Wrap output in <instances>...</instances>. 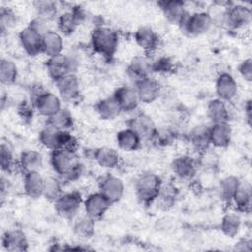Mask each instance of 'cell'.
<instances>
[{
    "label": "cell",
    "mask_w": 252,
    "mask_h": 252,
    "mask_svg": "<svg viewBox=\"0 0 252 252\" xmlns=\"http://www.w3.org/2000/svg\"><path fill=\"white\" fill-rule=\"evenodd\" d=\"M49 163L57 176L65 180H76L83 172V164L75 152L53 150L50 153Z\"/></svg>",
    "instance_id": "6da1fadb"
},
{
    "label": "cell",
    "mask_w": 252,
    "mask_h": 252,
    "mask_svg": "<svg viewBox=\"0 0 252 252\" xmlns=\"http://www.w3.org/2000/svg\"><path fill=\"white\" fill-rule=\"evenodd\" d=\"M90 42L91 47L95 54L109 59L117 51L119 37L117 32L111 28L97 26L91 32Z\"/></svg>",
    "instance_id": "7a4b0ae2"
},
{
    "label": "cell",
    "mask_w": 252,
    "mask_h": 252,
    "mask_svg": "<svg viewBox=\"0 0 252 252\" xmlns=\"http://www.w3.org/2000/svg\"><path fill=\"white\" fill-rule=\"evenodd\" d=\"M162 180L151 171L141 173L134 182V191L137 199L143 205L149 206L156 202Z\"/></svg>",
    "instance_id": "3957f363"
},
{
    "label": "cell",
    "mask_w": 252,
    "mask_h": 252,
    "mask_svg": "<svg viewBox=\"0 0 252 252\" xmlns=\"http://www.w3.org/2000/svg\"><path fill=\"white\" fill-rule=\"evenodd\" d=\"M77 55L76 53H61L47 58L45 69L48 76L55 82L68 74L76 73L80 65V59Z\"/></svg>",
    "instance_id": "277c9868"
},
{
    "label": "cell",
    "mask_w": 252,
    "mask_h": 252,
    "mask_svg": "<svg viewBox=\"0 0 252 252\" xmlns=\"http://www.w3.org/2000/svg\"><path fill=\"white\" fill-rule=\"evenodd\" d=\"M181 31L188 36H199L208 32L213 22L207 11L187 13L179 25Z\"/></svg>",
    "instance_id": "5b68a950"
},
{
    "label": "cell",
    "mask_w": 252,
    "mask_h": 252,
    "mask_svg": "<svg viewBox=\"0 0 252 252\" xmlns=\"http://www.w3.org/2000/svg\"><path fill=\"white\" fill-rule=\"evenodd\" d=\"M83 198L80 192H63L61 196L53 203L56 214L68 220H72L80 214L83 207Z\"/></svg>",
    "instance_id": "8992f818"
},
{
    "label": "cell",
    "mask_w": 252,
    "mask_h": 252,
    "mask_svg": "<svg viewBox=\"0 0 252 252\" xmlns=\"http://www.w3.org/2000/svg\"><path fill=\"white\" fill-rule=\"evenodd\" d=\"M252 22V11L243 4L230 3L225 8L223 26L230 30H245Z\"/></svg>",
    "instance_id": "52a82bcc"
},
{
    "label": "cell",
    "mask_w": 252,
    "mask_h": 252,
    "mask_svg": "<svg viewBox=\"0 0 252 252\" xmlns=\"http://www.w3.org/2000/svg\"><path fill=\"white\" fill-rule=\"evenodd\" d=\"M32 106L40 115L49 118L62 108L61 98L49 91H35L32 95Z\"/></svg>",
    "instance_id": "ba28073f"
},
{
    "label": "cell",
    "mask_w": 252,
    "mask_h": 252,
    "mask_svg": "<svg viewBox=\"0 0 252 252\" xmlns=\"http://www.w3.org/2000/svg\"><path fill=\"white\" fill-rule=\"evenodd\" d=\"M127 124L140 137L142 142H152L158 128L153 118L143 112L134 114L127 121Z\"/></svg>",
    "instance_id": "9c48e42d"
},
{
    "label": "cell",
    "mask_w": 252,
    "mask_h": 252,
    "mask_svg": "<svg viewBox=\"0 0 252 252\" xmlns=\"http://www.w3.org/2000/svg\"><path fill=\"white\" fill-rule=\"evenodd\" d=\"M141 103L150 104L158 100L162 93L160 84L155 78L149 76L133 84Z\"/></svg>",
    "instance_id": "30bf717a"
},
{
    "label": "cell",
    "mask_w": 252,
    "mask_h": 252,
    "mask_svg": "<svg viewBox=\"0 0 252 252\" xmlns=\"http://www.w3.org/2000/svg\"><path fill=\"white\" fill-rule=\"evenodd\" d=\"M170 167L174 176L180 181H192L197 175L199 165L193 157L181 155L172 160Z\"/></svg>",
    "instance_id": "8fae6325"
},
{
    "label": "cell",
    "mask_w": 252,
    "mask_h": 252,
    "mask_svg": "<svg viewBox=\"0 0 252 252\" xmlns=\"http://www.w3.org/2000/svg\"><path fill=\"white\" fill-rule=\"evenodd\" d=\"M215 91L218 98L225 102L232 101L238 94V84L229 72H221L216 79Z\"/></svg>",
    "instance_id": "7c38bea8"
},
{
    "label": "cell",
    "mask_w": 252,
    "mask_h": 252,
    "mask_svg": "<svg viewBox=\"0 0 252 252\" xmlns=\"http://www.w3.org/2000/svg\"><path fill=\"white\" fill-rule=\"evenodd\" d=\"M60 98L66 101H74L81 94L80 81L76 73L68 74L54 82Z\"/></svg>",
    "instance_id": "4fadbf2b"
},
{
    "label": "cell",
    "mask_w": 252,
    "mask_h": 252,
    "mask_svg": "<svg viewBox=\"0 0 252 252\" xmlns=\"http://www.w3.org/2000/svg\"><path fill=\"white\" fill-rule=\"evenodd\" d=\"M98 191L111 203H117L124 194V183L121 178L107 174L98 182Z\"/></svg>",
    "instance_id": "5bb4252c"
},
{
    "label": "cell",
    "mask_w": 252,
    "mask_h": 252,
    "mask_svg": "<svg viewBox=\"0 0 252 252\" xmlns=\"http://www.w3.org/2000/svg\"><path fill=\"white\" fill-rule=\"evenodd\" d=\"M112 204L99 192H94L83 201L84 213L95 220L105 215Z\"/></svg>",
    "instance_id": "9a60e30c"
},
{
    "label": "cell",
    "mask_w": 252,
    "mask_h": 252,
    "mask_svg": "<svg viewBox=\"0 0 252 252\" xmlns=\"http://www.w3.org/2000/svg\"><path fill=\"white\" fill-rule=\"evenodd\" d=\"M19 41L24 51L30 56H35L41 53L42 34L27 26L19 32Z\"/></svg>",
    "instance_id": "2e32d148"
},
{
    "label": "cell",
    "mask_w": 252,
    "mask_h": 252,
    "mask_svg": "<svg viewBox=\"0 0 252 252\" xmlns=\"http://www.w3.org/2000/svg\"><path fill=\"white\" fill-rule=\"evenodd\" d=\"M112 95L118 102L122 112L132 113L138 108L140 104L137 92L133 85L132 86L123 85L118 87L114 91Z\"/></svg>",
    "instance_id": "e0dca14e"
},
{
    "label": "cell",
    "mask_w": 252,
    "mask_h": 252,
    "mask_svg": "<svg viewBox=\"0 0 252 252\" xmlns=\"http://www.w3.org/2000/svg\"><path fill=\"white\" fill-rule=\"evenodd\" d=\"M134 40L136 44L146 53H154L159 43L158 32L150 26H142L138 28L134 33Z\"/></svg>",
    "instance_id": "ac0fdd59"
},
{
    "label": "cell",
    "mask_w": 252,
    "mask_h": 252,
    "mask_svg": "<svg viewBox=\"0 0 252 252\" xmlns=\"http://www.w3.org/2000/svg\"><path fill=\"white\" fill-rule=\"evenodd\" d=\"M158 5L165 20L173 25H180L186 14V6L180 0H163L158 2Z\"/></svg>",
    "instance_id": "d6986e66"
},
{
    "label": "cell",
    "mask_w": 252,
    "mask_h": 252,
    "mask_svg": "<svg viewBox=\"0 0 252 252\" xmlns=\"http://www.w3.org/2000/svg\"><path fill=\"white\" fill-rule=\"evenodd\" d=\"M210 145L215 148H226L232 139V129L228 122L213 123L209 127Z\"/></svg>",
    "instance_id": "ffe728a7"
},
{
    "label": "cell",
    "mask_w": 252,
    "mask_h": 252,
    "mask_svg": "<svg viewBox=\"0 0 252 252\" xmlns=\"http://www.w3.org/2000/svg\"><path fill=\"white\" fill-rule=\"evenodd\" d=\"M45 177H43L40 171H31L24 173L23 188L25 194L31 199H38L43 197Z\"/></svg>",
    "instance_id": "44dd1931"
},
{
    "label": "cell",
    "mask_w": 252,
    "mask_h": 252,
    "mask_svg": "<svg viewBox=\"0 0 252 252\" xmlns=\"http://www.w3.org/2000/svg\"><path fill=\"white\" fill-rule=\"evenodd\" d=\"M152 72V60L146 55L133 57L127 66V75L133 81V84L151 76Z\"/></svg>",
    "instance_id": "7402d4cb"
},
{
    "label": "cell",
    "mask_w": 252,
    "mask_h": 252,
    "mask_svg": "<svg viewBox=\"0 0 252 252\" xmlns=\"http://www.w3.org/2000/svg\"><path fill=\"white\" fill-rule=\"evenodd\" d=\"M2 245L9 252H25L29 249L26 233L18 228L9 229L2 236Z\"/></svg>",
    "instance_id": "603a6c76"
},
{
    "label": "cell",
    "mask_w": 252,
    "mask_h": 252,
    "mask_svg": "<svg viewBox=\"0 0 252 252\" xmlns=\"http://www.w3.org/2000/svg\"><path fill=\"white\" fill-rule=\"evenodd\" d=\"M94 160L102 168L113 169L120 163L119 153L110 147H99L93 151Z\"/></svg>",
    "instance_id": "cb8c5ba5"
},
{
    "label": "cell",
    "mask_w": 252,
    "mask_h": 252,
    "mask_svg": "<svg viewBox=\"0 0 252 252\" xmlns=\"http://www.w3.org/2000/svg\"><path fill=\"white\" fill-rule=\"evenodd\" d=\"M72 230L81 239H90L95 231V220L87 214H79L72 220Z\"/></svg>",
    "instance_id": "d4e9b609"
},
{
    "label": "cell",
    "mask_w": 252,
    "mask_h": 252,
    "mask_svg": "<svg viewBox=\"0 0 252 252\" xmlns=\"http://www.w3.org/2000/svg\"><path fill=\"white\" fill-rule=\"evenodd\" d=\"M18 166L24 173L39 171L43 166V156L37 150H25L19 157Z\"/></svg>",
    "instance_id": "484cf974"
},
{
    "label": "cell",
    "mask_w": 252,
    "mask_h": 252,
    "mask_svg": "<svg viewBox=\"0 0 252 252\" xmlns=\"http://www.w3.org/2000/svg\"><path fill=\"white\" fill-rule=\"evenodd\" d=\"M64 41L60 32L49 30L42 35V49L41 53L49 57L63 53Z\"/></svg>",
    "instance_id": "4316f807"
},
{
    "label": "cell",
    "mask_w": 252,
    "mask_h": 252,
    "mask_svg": "<svg viewBox=\"0 0 252 252\" xmlns=\"http://www.w3.org/2000/svg\"><path fill=\"white\" fill-rule=\"evenodd\" d=\"M94 109L102 120H114L122 112L113 95L106 96L98 100L94 105Z\"/></svg>",
    "instance_id": "83f0119b"
},
{
    "label": "cell",
    "mask_w": 252,
    "mask_h": 252,
    "mask_svg": "<svg viewBox=\"0 0 252 252\" xmlns=\"http://www.w3.org/2000/svg\"><path fill=\"white\" fill-rule=\"evenodd\" d=\"M207 117L213 123L228 122L229 110L225 101L216 97L211 99L207 104Z\"/></svg>",
    "instance_id": "f1b7e54d"
},
{
    "label": "cell",
    "mask_w": 252,
    "mask_h": 252,
    "mask_svg": "<svg viewBox=\"0 0 252 252\" xmlns=\"http://www.w3.org/2000/svg\"><path fill=\"white\" fill-rule=\"evenodd\" d=\"M178 199V188L172 182L161 183L158 195L156 199L157 205L161 210L171 209Z\"/></svg>",
    "instance_id": "f546056e"
},
{
    "label": "cell",
    "mask_w": 252,
    "mask_h": 252,
    "mask_svg": "<svg viewBox=\"0 0 252 252\" xmlns=\"http://www.w3.org/2000/svg\"><path fill=\"white\" fill-rule=\"evenodd\" d=\"M115 139L118 148L127 153L138 150L142 144L140 137L129 127L118 131Z\"/></svg>",
    "instance_id": "4dcf8cb0"
},
{
    "label": "cell",
    "mask_w": 252,
    "mask_h": 252,
    "mask_svg": "<svg viewBox=\"0 0 252 252\" xmlns=\"http://www.w3.org/2000/svg\"><path fill=\"white\" fill-rule=\"evenodd\" d=\"M252 200V189L251 185L247 181H240L231 203L235 206L236 210L239 212H249L251 208Z\"/></svg>",
    "instance_id": "1f68e13d"
},
{
    "label": "cell",
    "mask_w": 252,
    "mask_h": 252,
    "mask_svg": "<svg viewBox=\"0 0 252 252\" xmlns=\"http://www.w3.org/2000/svg\"><path fill=\"white\" fill-rule=\"evenodd\" d=\"M209 127L204 124L196 125L193 129L189 131L187 134V141L188 143L200 153L210 146V139H209Z\"/></svg>",
    "instance_id": "d6a6232c"
},
{
    "label": "cell",
    "mask_w": 252,
    "mask_h": 252,
    "mask_svg": "<svg viewBox=\"0 0 252 252\" xmlns=\"http://www.w3.org/2000/svg\"><path fill=\"white\" fill-rule=\"evenodd\" d=\"M62 134L63 131L58 130L46 123L38 133V141L44 148L50 151L58 150L60 148Z\"/></svg>",
    "instance_id": "836d02e7"
},
{
    "label": "cell",
    "mask_w": 252,
    "mask_h": 252,
    "mask_svg": "<svg viewBox=\"0 0 252 252\" xmlns=\"http://www.w3.org/2000/svg\"><path fill=\"white\" fill-rule=\"evenodd\" d=\"M240 181L241 180L235 175H228L220 179L218 184V193L220 198L225 203H231Z\"/></svg>",
    "instance_id": "e575fe53"
},
{
    "label": "cell",
    "mask_w": 252,
    "mask_h": 252,
    "mask_svg": "<svg viewBox=\"0 0 252 252\" xmlns=\"http://www.w3.org/2000/svg\"><path fill=\"white\" fill-rule=\"evenodd\" d=\"M242 220L239 214L234 212L226 213L220 220V230L227 237H234L241 228Z\"/></svg>",
    "instance_id": "d590c367"
},
{
    "label": "cell",
    "mask_w": 252,
    "mask_h": 252,
    "mask_svg": "<svg viewBox=\"0 0 252 252\" xmlns=\"http://www.w3.org/2000/svg\"><path fill=\"white\" fill-rule=\"evenodd\" d=\"M46 123L58 130L70 131L74 126V118L68 109L62 107L54 115L47 118Z\"/></svg>",
    "instance_id": "8d00e7d4"
},
{
    "label": "cell",
    "mask_w": 252,
    "mask_h": 252,
    "mask_svg": "<svg viewBox=\"0 0 252 252\" xmlns=\"http://www.w3.org/2000/svg\"><path fill=\"white\" fill-rule=\"evenodd\" d=\"M56 22L58 31L64 35L73 34L77 28L80 26L79 21L71 9L59 15L56 19Z\"/></svg>",
    "instance_id": "74e56055"
},
{
    "label": "cell",
    "mask_w": 252,
    "mask_h": 252,
    "mask_svg": "<svg viewBox=\"0 0 252 252\" xmlns=\"http://www.w3.org/2000/svg\"><path fill=\"white\" fill-rule=\"evenodd\" d=\"M36 16L50 22L54 19H57L58 7L57 3L50 0H37L32 3Z\"/></svg>",
    "instance_id": "f35d334b"
},
{
    "label": "cell",
    "mask_w": 252,
    "mask_h": 252,
    "mask_svg": "<svg viewBox=\"0 0 252 252\" xmlns=\"http://www.w3.org/2000/svg\"><path fill=\"white\" fill-rule=\"evenodd\" d=\"M18 79V67L8 58H2L0 62V81L3 85H13Z\"/></svg>",
    "instance_id": "ab89813d"
},
{
    "label": "cell",
    "mask_w": 252,
    "mask_h": 252,
    "mask_svg": "<svg viewBox=\"0 0 252 252\" xmlns=\"http://www.w3.org/2000/svg\"><path fill=\"white\" fill-rule=\"evenodd\" d=\"M176 138H177V132L173 127L171 126L158 127L152 142L159 147H167L172 145L176 140Z\"/></svg>",
    "instance_id": "60d3db41"
},
{
    "label": "cell",
    "mask_w": 252,
    "mask_h": 252,
    "mask_svg": "<svg viewBox=\"0 0 252 252\" xmlns=\"http://www.w3.org/2000/svg\"><path fill=\"white\" fill-rule=\"evenodd\" d=\"M63 193L62 183L59 178L48 176L45 177L44 189H43V197L49 202L54 203Z\"/></svg>",
    "instance_id": "b9f144b4"
},
{
    "label": "cell",
    "mask_w": 252,
    "mask_h": 252,
    "mask_svg": "<svg viewBox=\"0 0 252 252\" xmlns=\"http://www.w3.org/2000/svg\"><path fill=\"white\" fill-rule=\"evenodd\" d=\"M15 156L11 145L8 142H2L0 146V165L4 172H11L15 167Z\"/></svg>",
    "instance_id": "7bdbcfd3"
},
{
    "label": "cell",
    "mask_w": 252,
    "mask_h": 252,
    "mask_svg": "<svg viewBox=\"0 0 252 252\" xmlns=\"http://www.w3.org/2000/svg\"><path fill=\"white\" fill-rule=\"evenodd\" d=\"M18 23V17L16 13L8 8V7H1L0 9V29L2 34L8 32L12 30Z\"/></svg>",
    "instance_id": "ee69618b"
},
{
    "label": "cell",
    "mask_w": 252,
    "mask_h": 252,
    "mask_svg": "<svg viewBox=\"0 0 252 252\" xmlns=\"http://www.w3.org/2000/svg\"><path fill=\"white\" fill-rule=\"evenodd\" d=\"M173 69V62L170 58L160 56L152 61V70L157 73H168Z\"/></svg>",
    "instance_id": "f6af8a7d"
},
{
    "label": "cell",
    "mask_w": 252,
    "mask_h": 252,
    "mask_svg": "<svg viewBox=\"0 0 252 252\" xmlns=\"http://www.w3.org/2000/svg\"><path fill=\"white\" fill-rule=\"evenodd\" d=\"M238 73L242 79L248 83L252 81V60L251 58L244 59L238 66Z\"/></svg>",
    "instance_id": "bcb514c9"
},
{
    "label": "cell",
    "mask_w": 252,
    "mask_h": 252,
    "mask_svg": "<svg viewBox=\"0 0 252 252\" xmlns=\"http://www.w3.org/2000/svg\"><path fill=\"white\" fill-rule=\"evenodd\" d=\"M48 23L47 21L35 16L32 20H31V22L29 23L28 26H30L31 28H32L33 30H35L36 32H38L39 33H41L42 35L47 32L50 29L48 27Z\"/></svg>",
    "instance_id": "7dc6e473"
},
{
    "label": "cell",
    "mask_w": 252,
    "mask_h": 252,
    "mask_svg": "<svg viewBox=\"0 0 252 252\" xmlns=\"http://www.w3.org/2000/svg\"><path fill=\"white\" fill-rule=\"evenodd\" d=\"M33 107H31L29 104H21L18 108V112H19V115L22 119H24L25 121L27 120H31L32 119V114H33Z\"/></svg>",
    "instance_id": "c3c4849f"
},
{
    "label": "cell",
    "mask_w": 252,
    "mask_h": 252,
    "mask_svg": "<svg viewBox=\"0 0 252 252\" xmlns=\"http://www.w3.org/2000/svg\"><path fill=\"white\" fill-rule=\"evenodd\" d=\"M251 113H252V106H251V100L248 99L244 104V114L247 120V123L250 125L251 122Z\"/></svg>",
    "instance_id": "681fc988"
}]
</instances>
